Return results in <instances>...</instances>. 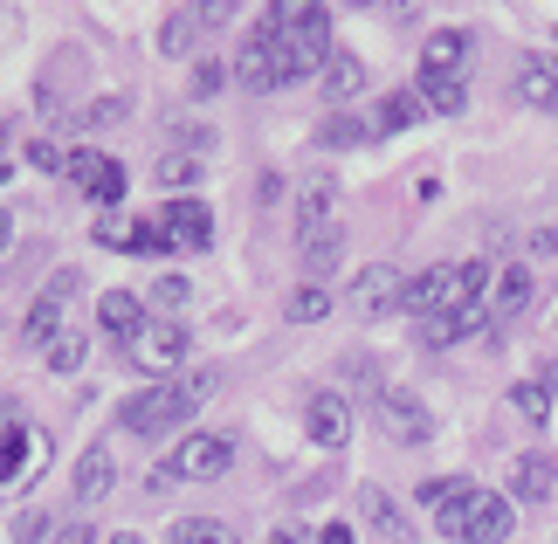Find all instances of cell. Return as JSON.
<instances>
[{
  "label": "cell",
  "instance_id": "obj_1",
  "mask_svg": "<svg viewBox=\"0 0 558 544\" xmlns=\"http://www.w3.org/2000/svg\"><path fill=\"white\" fill-rule=\"evenodd\" d=\"M255 41H263V56L276 70V90L296 83V76H311V70H325V62L338 56L331 49V14L311 8V0H283V8H269L263 28H255Z\"/></svg>",
  "mask_w": 558,
  "mask_h": 544
},
{
  "label": "cell",
  "instance_id": "obj_2",
  "mask_svg": "<svg viewBox=\"0 0 558 544\" xmlns=\"http://www.w3.org/2000/svg\"><path fill=\"white\" fill-rule=\"evenodd\" d=\"M483 282H489L483 263H441V269H427V276L407 282V311H421L427 324L456 317V311H469V303L483 297Z\"/></svg>",
  "mask_w": 558,
  "mask_h": 544
},
{
  "label": "cell",
  "instance_id": "obj_3",
  "mask_svg": "<svg viewBox=\"0 0 558 544\" xmlns=\"http://www.w3.org/2000/svg\"><path fill=\"white\" fill-rule=\"evenodd\" d=\"M228 462H234V442L228 434H207V427H193V434H180L173 442V455L153 469V483L145 489H173V483H214V475H228Z\"/></svg>",
  "mask_w": 558,
  "mask_h": 544
},
{
  "label": "cell",
  "instance_id": "obj_4",
  "mask_svg": "<svg viewBox=\"0 0 558 544\" xmlns=\"http://www.w3.org/2000/svg\"><path fill=\"white\" fill-rule=\"evenodd\" d=\"M193 407H201L193 379H153V386H138V394L118 407V427H132V434H166V427H186Z\"/></svg>",
  "mask_w": 558,
  "mask_h": 544
},
{
  "label": "cell",
  "instance_id": "obj_5",
  "mask_svg": "<svg viewBox=\"0 0 558 544\" xmlns=\"http://www.w3.org/2000/svg\"><path fill=\"white\" fill-rule=\"evenodd\" d=\"M76 290H83V276H76V269H56V276H49V290H41V297L28 303V317H21V338L49 352V344L62 338V303H70Z\"/></svg>",
  "mask_w": 558,
  "mask_h": 544
},
{
  "label": "cell",
  "instance_id": "obj_6",
  "mask_svg": "<svg viewBox=\"0 0 558 544\" xmlns=\"http://www.w3.org/2000/svg\"><path fill=\"white\" fill-rule=\"evenodd\" d=\"M124 359H132L138 373H173V365L186 359V331H180L173 317H153V324L138 331V344H132Z\"/></svg>",
  "mask_w": 558,
  "mask_h": 544
},
{
  "label": "cell",
  "instance_id": "obj_7",
  "mask_svg": "<svg viewBox=\"0 0 558 544\" xmlns=\"http://www.w3.org/2000/svg\"><path fill=\"white\" fill-rule=\"evenodd\" d=\"M518 537V510H510V496L497 489H469V544H510Z\"/></svg>",
  "mask_w": 558,
  "mask_h": 544
},
{
  "label": "cell",
  "instance_id": "obj_8",
  "mask_svg": "<svg viewBox=\"0 0 558 544\" xmlns=\"http://www.w3.org/2000/svg\"><path fill=\"white\" fill-rule=\"evenodd\" d=\"M97 324H104V338H111L118 352H132V344H138V331H145L153 317H145V303H138V297H124V290H104V297H97Z\"/></svg>",
  "mask_w": 558,
  "mask_h": 544
},
{
  "label": "cell",
  "instance_id": "obj_9",
  "mask_svg": "<svg viewBox=\"0 0 558 544\" xmlns=\"http://www.w3.org/2000/svg\"><path fill=\"white\" fill-rule=\"evenodd\" d=\"M379 421H386V434H393L400 448H421L427 434H435V413H427L414 394H379Z\"/></svg>",
  "mask_w": 558,
  "mask_h": 544
},
{
  "label": "cell",
  "instance_id": "obj_10",
  "mask_svg": "<svg viewBox=\"0 0 558 544\" xmlns=\"http://www.w3.org/2000/svg\"><path fill=\"white\" fill-rule=\"evenodd\" d=\"M352 303H359V317H393V311H407V282L393 269H366L352 282Z\"/></svg>",
  "mask_w": 558,
  "mask_h": 544
},
{
  "label": "cell",
  "instance_id": "obj_11",
  "mask_svg": "<svg viewBox=\"0 0 558 544\" xmlns=\"http://www.w3.org/2000/svg\"><path fill=\"white\" fill-rule=\"evenodd\" d=\"M111 483H118V455H111V442H90V448L76 455L70 489L83 496V504H97V496H111Z\"/></svg>",
  "mask_w": 558,
  "mask_h": 544
},
{
  "label": "cell",
  "instance_id": "obj_12",
  "mask_svg": "<svg viewBox=\"0 0 558 544\" xmlns=\"http://www.w3.org/2000/svg\"><path fill=\"white\" fill-rule=\"evenodd\" d=\"M331 207H338V180H331V172H311V180L296 186V234L338 228V221H331Z\"/></svg>",
  "mask_w": 558,
  "mask_h": 544
},
{
  "label": "cell",
  "instance_id": "obj_13",
  "mask_svg": "<svg viewBox=\"0 0 558 544\" xmlns=\"http://www.w3.org/2000/svg\"><path fill=\"white\" fill-rule=\"evenodd\" d=\"M469 70V35L462 28H441V35H427L421 41V83H435V76H462Z\"/></svg>",
  "mask_w": 558,
  "mask_h": 544
},
{
  "label": "cell",
  "instance_id": "obj_14",
  "mask_svg": "<svg viewBox=\"0 0 558 544\" xmlns=\"http://www.w3.org/2000/svg\"><path fill=\"white\" fill-rule=\"evenodd\" d=\"M304 427H311V442L317 448H345V434H352V407L338 400V394H317L304 407Z\"/></svg>",
  "mask_w": 558,
  "mask_h": 544
},
{
  "label": "cell",
  "instance_id": "obj_15",
  "mask_svg": "<svg viewBox=\"0 0 558 544\" xmlns=\"http://www.w3.org/2000/svg\"><path fill=\"white\" fill-rule=\"evenodd\" d=\"M159 228H166V242H173V249H207L214 242V214L201 201H173Z\"/></svg>",
  "mask_w": 558,
  "mask_h": 544
},
{
  "label": "cell",
  "instance_id": "obj_16",
  "mask_svg": "<svg viewBox=\"0 0 558 544\" xmlns=\"http://www.w3.org/2000/svg\"><path fill=\"white\" fill-rule=\"evenodd\" d=\"M551 489H558V469L545 455H510V496L518 504H551Z\"/></svg>",
  "mask_w": 558,
  "mask_h": 544
},
{
  "label": "cell",
  "instance_id": "obj_17",
  "mask_svg": "<svg viewBox=\"0 0 558 544\" xmlns=\"http://www.w3.org/2000/svg\"><path fill=\"white\" fill-rule=\"evenodd\" d=\"M524 311H531V269L510 263L497 276V290H489V317H524Z\"/></svg>",
  "mask_w": 558,
  "mask_h": 544
},
{
  "label": "cell",
  "instance_id": "obj_18",
  "mask_svg": "<svg viewBox=\"0 0 558 544\" xmlns=\"http://www.w3.org/2000/svg\"><path fill=\"white\" fill-rule=\"evenodd\" d=\"M518 97L531 104V111H558V70H551V62H524V70H518Z\"/></svg>",
  "mask_w": 558,
  "mask_h": 544
},
{
  "label": "cell",
  "instance_id": "obj_19",
  "mask_svg": "<svg viewBox=\"0 0 558 544\" xmlns=\"http://www.w3.org/2000/svg\"><path fill=\"white\" fill-rule=\"evenodd\" d=\"M317 76H325V97H338V104L366 90V62H359V56H345V49H338V56L325 62V70H317Z\"/></svg>",
  "mask_w": 558,
  "mask_h": 544
},
{
  "label": "cell",
  "instance_id": "obj_20",
  "mask_svg": "<svg viewBox=\"0 0 558 544\" xmlns=\"http://www.w3.org/2000/svg\"><path fill=\"white\" fill-rule=\"evenodd\" d=\"M421 104L435 118H462L469 111V76H435V83H421Z\"/></svg>",
  "mask_w": 558,
  "mask_h": 544
},
{
  "label": "cell",
  "instance_id": "obj_21",
  "mask_svg": "<svg viewBox=\"0 0 558 544\" xmlns=\"http://www.w3.org/2000/svg\"><path fill=\"white\" fill-rule=\"evenodd\" d=\"M338 263H345V234H338V228L304 234V269H311V276H331Z\"/></svg>",
  "mask_w": 558,
  "mask_h": 544
},
{
  "label": "cell",
  "instance_id": "obj_22",
  "mask_svg": "<svg viewBox=\"0 0 558 544\" xmlns=\"http://www.w3.org/2000/svg\"><path fill=\"white\" fill-rule=\"evenodd\" d=\"M427 111V104H421V90H393V97H379V118H373V132H386V138H393V132H407V124H414Z\"/></svg>",
  "mask_w": 558,
  "mask_h": 544
},
{
  "label": "cell",
  "instance_id": "obj_23",
  "mask_svg": "<svg viewBox=\"0 0 558 544\" xmlns=\"http://www.w3.org/2000/svg\"><path fill=\"white\" fill-rule=\"evenodd\" d=\"M483 324H489V311H483V303H469V311H456V317H435V324H427V344H462V338H476Z\"/></svg>",
  "mask_w": 558,
  "mask_h": 544
},
{
  "label": "cell",
  "instance_id": "obj_24",
  "mask_svg": "<svg viewBox=\"0 0 558 544\" xmlns=\"http://www.w3.org/2000/svg\"><path fill=\"white\" fill-rule=\"evenodd\" d=\"M359 510H366V524H373V531H386V537H407V510H400L386 489H359Z\"/></svg>",
  "mask_w": 558,
  "mask_h": 544
},
{
  "label": "cell",
  "instance_id": "obj_25",
  "mask_svg": "<svg viewBox=\"0 0 558 544\" xmlns=\"http://www.w3.org/2000/svg\"><path fill=\"white\" fill-rule=\"evenodd\" d=\"M234 76L248 83V90H276V70H269V56H263V41H242V49H234Z\"/></svg>",
  "mask_w": 558,
  "mask_h": 544
},
{
  "label": "cell",
  "instance_id": "obj_26",
  "mask_svg": "<svg viewBox=\"0 0 558 544\" xmlns=\"http://www.w3.org/2000/svg\"><path fill=\"white\" fill-rule=\"evenodd\" d=\"M469 489H476V483H456V496L435 504V531L456 537V544H469Z\"/></svg>",
  "mask_w": 558,
  "mask_h": 544
},
{
  "label": "cell",
  "instance_id": "obj_27",
  "mask_svg": "<svg viewBox=\"0 0 558 544\" xmlns=\"http://www.w3.org/2000/svg\"><path fill=\"white\" fill-rule=\"evenodd\" d=\"M510 413H524V421H551V379H518V386H510Z\"/></svg>",
  "mask_w": 558,
  "mask_h": 544
},
{
  "label": "cell",
  "instance_id": "obj_28",
  "mask_svg": "<svg viewBox=\"0 0 558 544\" xmlns=\"http://www.w3.org/2000/svg\"><path fill=\"white\" fill-rule=\"evenodd\" d=\"M193 28H201V14H193V8L166 14L159 21V56H193Z\"/></svg>",
  "mask_w": 558,
  "mask_h": 544
},
{
  "label": "cell",
  "instance_id": "obj_29",
  "mask_svg": "<svg viewBox=\"0 0 558 544\" xmlns=\"http://www.w3.org/2000/svg\"><path fill=\"white\" fill-rule=\"evenodd\" d=\"M331 317V290L325 282H304V290L290 297V324H325Z\"/></svg>",
  "mask_w": 558,
  "mask_h": 544
},
{
  "label": "cell",
  "instance_id": "obj_30",
  "mask_svg": "<svg viewBox=\"0 0 558 544\" xmlns=\"http://www.w3.org/2000/svg\"><path fill=\"white\" fill-rule=\"evenodd\" d=\"M153 180H159L166 193H173V186H193V180H201V159H186V152H159Z\"/></svg>",
  "mask_w": 558,
  "mask_h": 544
},
{
  "label": "cell",
  "instance_id": "obj_31",
  "mask_svg": "<svg viewBox=\"0 0 558 544\" xmlns=\"http://www.w3.org/2000/svg\"><path fill=\"white\" fill-rule=\"evenodd\" d=\"M173 544H234V531L214 524V517H180V524H173Z\"/></svg>",
  "mask_w": 558,
  "mask_h": 544
},
{
  "label": "cell",
  "instance_id": "obj_32",
  "mask_svg": "<svg viewBox=\"0 0 558 544\" xmlns=\"http://www.w3.org/2000/svg\"><path fill=\"white\" fill-rule=\"evenodd\" d=\"M21 469H28V434H8V442H0V496L21 483Z\"/></svg>",
  "mask_w": 558,
  "mask_h": 544
},
{
  "label": "cell",
  "instance_id": "obj_33",
  "mask_svg": "<svg viewBox=\"0 0 558 544\" xmlns=\"http://www.w3.org/2000/svg\"><path fill=\"white\" fill-rule=\"evenodd\" d=\"M83 352H90V338H83V331H62V338L49 344V373H76Z\"/></svg>",
  "mask_w": 558,
  "mask_h": 544
},
{
  "label": "cell",
  "instance_id": "obj_34",
  "mask_svg": "<svg viewBox=\"0 0 558 544\" xmlns=\"http://www.w3.org/2000/svg\"><path fill=\"white\" fill-rule=\"evenodd\" d=\"M186 297H193V282H186L180 269H166V276L153 282V303H159V311H186Z\"/></svg>",
  "mask_w": 558,
  "mask_h": 544
},
{
  "label": "cell",
  "instance_id": "obj_35",
  "mask_svg": "<svg viewBox=\"0 0 558 544\" xmlns=\"http://www.w3.org/2000/svg\"><path fill=\"white\" fill-rule=\"evenodd\" d=\"M104 166H111V159H104V152H70V166H62V180H76L83 193H90Z\"/></svg>",
  "mask_w": 558,
  "mask_h": 544
},
{
  "label": "cell",
  "instance_id": "obj_36",
  "mask_svg": "<svg viewBox=\"0 0 558 544\" xmlns=\"http://www.w3.org/2000/svg\"><path fill=\"white\" fill-rule=\"evenodd\" d=\"M90 201H97V207H118V201H124V166H118V159H111V166H104V172H97V186H90Z\"/></svg>",
  "mask_w": 558,
  "mask_h": 544
},
{
  "label": "cell",
  "instance_id": "obj_37",
  "mask_svg": "<svg viewBox=\"0 0 558 544\" xmlns=\"http://www.w3.org/2000/svg\"><path fill=\"white\" fill-rule=\"evenodd\" d=\"M132 234H138V228L124 221V214H97V242H104V249H132Z\"/></svg>",
  "mask_w": 558,
  "mask_h": 544
},
{
  "label": "cell",
  "instance_id": "obj_38",
  "mask_svg": "<svg viewBox=\"0 0 558 544\" xmlns=\"http://www.w3.org/2000/svg\"><path fill=\"white\" fill-rule=\"evenodd\" d=\"M359 138H366V124H359V118H345V111H338V118L325 124V145H359Z\"/></svg>",
  "mask_w": 558,
  "mask_h": 544
},
{
  "label": "cell",
  "instance_id": "obj_39",
  "mask_svg": "<svg viewBox=\"0 0 558 544\" xmlns=\"http://www.w3.org/2000/svg\"><path fill=\"white\" fill-rule=\"evenodd\" d=\"M8 434H28V407L0 394V442H8Z\"/></svg>",
  "mask_w": 558,
  "mask_h": 544
},
{
  "label": "cell",
  "instance_id": "obj_40",
  "mask_svg": "<svg viewBox=\"0 0 558 544\" xmlns=\"http://www.w3.org/2000/svg\"><path fill=\"white\" fill-rule=\"evenodd\" d=\"M28 166H41V172H62V166H70V152H56L49 138H35V145H28Z\"/></svg>",
  "mask_w": 558,
  "mask_h": 544
},
{
  "label": "cell",
  "instance_id": "obj_41",
  "mask_svg": "<svg viewBox=\"0 0 558 544\" xmlns=\"http://www.w3.org/2000/svg\"><path fill=\"white\" fill-rule=\"evenodd\" d=\"M49 537H56V531H49V517H35V510L14 524V544H49Z\"/></svg>",
  "mask_w": 558,
  "mask_h": 544
},
{
  "label": "cell",
  "instance_id": "obj_42",
  "mask_svg": "<svg viewBox=\"0 0 558 544\" xmlns=\"http://www.w3.org/2000/svg\"><path fill=\"white\" fill-rule=\"evenodd\" d=\"M269 544H325V537H317L311 524H276V531H269Z\"/></svg>",
  "mask_w": 558,
  "mask_h": 544
},
{
  "label": "cell",
  "instance_id": "obj_43",
  "mask_svg": "<svg viewBox=\"0 0 558 544\" xmlns=\"http://www.w3.org/2000/svg\"><path fill=\"white\" fill-rule=\"evenodd\" d=\"M221 62H201V70H193V90H201V97H214V90H221Z\"/></svg>",
  "mask_w": 558,
  "mask_h": 544
},
{
  "label": "cell",
  "instance_id": "obj_44",
  "mask_svg": "<svg viewBox=\"0 0 558 544\" xmlns=\"http://www.w3.org/2000/svg\"><path fill=\"white\" fill-rule=\"evenodd\" d=\"M49 544H97V531H90V524H56Z\"/></svg>",
  "mask_w": 558,
  "mask_h": 544
},
{
  "label": "cell",
  "instance_id": "obj_45",
  "mask_svg": "<svg viewBox=\"0 0 558 544\" xmlns=\"http://www.w3.org/2000/svg\"><path fill=\"white\" fill-rule=\"evenodd\" d=\"M317 537H325V544H359V531L345 524V517H338V524H325V531H317Z\"/></svg>",
  "mask_w": 558,
  "mask_h": 544
},
{
  "label": "cell",
  "instance_id": "obj_46",
  "mask_svg": "<svg viewBox=\"0 0 558 544\" xmlns=\"http://www.w3.org/2000/svg\"><path fill=\"white\" fill-rule=\"evenodd\" d=\"M14 242V221H8V207H0V249H8Z\"/></svg>",
  "mask_w": 558,
  "mask_h": 544
},
{
  "label": "cell",
  "instance_id": "obj_47",
  "mask_svg": "<svg viewBox=\"0 0 558 544\" xmlns=\"http://www.w3.org/2000/svg\"><path fill=\"white\" fill-rule=\"evenodd\" d=\"M111 544H145V537H132V531H118V537H111Z\"/></svg>",
  "mask_w": 558,
  "mask_h": 544
},
{
  "label": "cell",
  "instance_id": "obj_48",
  "mask_svg": "<svg viewBox=\"0 0 558 544\" xmlns=\"http://www.w3.org/2000/svg\"><path fill=\"white\" fill-rule=\"evenodd\" d=\"M0 186H8V159H0Z\"/></svg>",
  "mask_w": 558,
  "mask_h": 544
},
{
  "label": "cell",
  "instance_id": "obj_49",
  "mask_svg": "<svg viewBox=\"0 0 558 544\" xmlns=\"http://www.w3.org/2000/svg\"><path fill=\"white\" fill-rule=\"evenodd\" d=\"M0 152H8V132H0Z\"/></svg>",
  "mask_w": 558,
  "mask_h": 544
}]
</instances>
